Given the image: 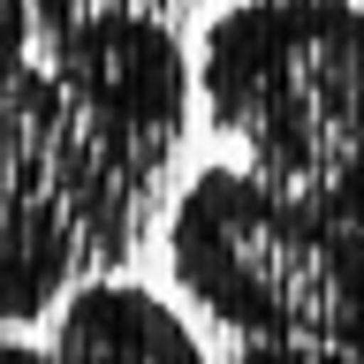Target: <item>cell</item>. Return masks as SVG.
Masks as SVG:
<instances>
[{
  "label": "cell",
  "instance_id": "cell-1",
  "mask_svg": "<svg viewBox=\"0 0 364 364\" xmlns=\"http://www.w3.org/2000/svg\"><path fill=\"white\" fill-rule=\"evenodd\" d=\"M198 61L159 0H0V326L144 243Z\"/></svg>",
  "mask_w": 364,
  "mask_h": 364
},
{
  "label": "cell",
  "instance_id": "cell-2",
  "mask_svg": "<svg viewBox=\"0 0 364 364\" xmlns=\"http://www.w3.org/2000/svg\"><path fill=\"white\" fill-rule=\"evenodd\" d=\"M167 273L220 334V364H364V228L243 159L182 182L167 205Z\"/></svg>",
  "mask_w": 364,
  "mask_h": 364
},
{
  "label": "cell",
  "instance_id": "cell-3",
  "mask_svg": "<svg viewBox=\"0 0 364 364\" xmlns=\"http://www.w3.org/2000/svg\"><path fill=\"white\" fill-rule=\"evenodd\" d=\"M198 107L243 167L364 228V0H228L198 38Z\"/></svg>",
  "mask_w": 364,
  "mask_h": 364
},
{
  "label": "cell",
  "instance_id": "cell-4",
  "mask_svg": "<svg viewBox=\"0 0 364 364\" xmlns=\"http://www.w3.org/2000/svg\"><path fill=\"white\" fill-rule=\"evenodd\" d=\"M53 349L68 364H213L198 326L122 273H91L53 304Z\"/></svg>",
  "mask_w": 364,
  "mask_h": 364
},
{
  "label": "cell",
  "instance_id": "cell-5",
  "mask_svg": "<svg viewBox=\"0 0 364 364\" xmlns=\"http://www.w3.org/2000/svg\"><path fill=\"white\" fill-rule=\"evenodd\" d=\"M0 364H68L53 341H16V334H0Z\"/></svg>",
  "mask_w": 364,
  "mask_h": 364
}]
</instances>
